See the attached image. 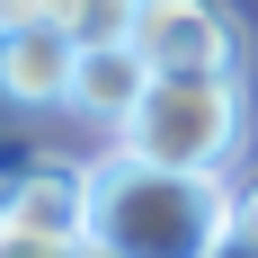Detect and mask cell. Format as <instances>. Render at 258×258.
Wrapping results in <instances>:
<instances>
[{"label": "cell", "instance_id": "obj_7", "mask_svg": "<svg viewBox=\"0 0 258 258\" xmlns=\"http://www.w3.org/2000/svg\"><path fill=\"white\" fill-rule=\"evenodd\" d=\"M134 9H143V0H45V27H62V36L89 53V45H125Z\"/></svg>", "mask_w": 258, "mask_h": 258}, {"label": "cell", "instance_id": "obj_10", "mask_svg": "<svg viewBox=\"0 0 258 258\" xmlns=\"http://www.w3.org/2000/svg\"><path fill=\"white\" fill-rule=\"evenodd\" d=\"M232 223H240V232L258 240V178H249V187H240V196H232Z\"/></svg>", "mask_w": 258, "mask_h": 258}, {"label": "cell", "instance_id": "obj_4", "mask_svg": "<svg viewBox=\"0 0 258 258\" xmlns=\"http://www.w3.org/2000/svg\"><path fill=\"white\" fill-rule=\"evenodd\" d=\"M80 45L62 27H18L0 36V107H72Z\"/></svg>", "mask_w": 258, "mask_h": 258}, {"label": "cell", "instance_id": "obj_3", "mask_svg": "<svg viewBox=\"0 0 258 258\" xmlns=\"http://www.w3.org/2000/svg\"><path fill=\"white\" fill-rule=\"evenodd\" d=\"M125 45L152 72H240V27L223 0H143Z\"/></svg>", "mask_w": 258, "mask_h": 258}, {"label": "cell", "instance_id": "obj_5", "mask_svg": "<svg viewBox=\"0 0 258 258\" xmlns=\"http://www.w3.org/2000/svg\"><path fill=\"white\" fill-rule=\"evenodd\" d=\"M0 223H18V232H45V240H89V169H27L9 178L0 196Z\"/></svg>", "mask_w": 258, "mask_h": 258}, {"label": "cell", "instance_id": "obj_1", "mask_svg": "<svg viewBox=\"0 0 258 258\" xmlns=\"http://www.w3.org/2000/svg\"><path fill=\"white\" fill-rule=\"evenodd\" d=\"M232 232V187L205 169H152L134 152L89 160V240L107 258H205Z\"/></svg>", "mask_w": 258, "mask_h": 258}, {"label": "cell", "instance_id": "obj_9", "mask_svg": "<svg viewBox=\"0 0 258 258\" xmlns=\"http://www.w3.org/2000/svg\"><path fill=\"white\" fill-rule=\"evenodd\" d=\"M18 27H45V0H0V36H18Z\"/></svg>", "mask_w": 258, "mask_h": 258}, {"label": "cell", "instance_id": "obj_8", "mask_svg": "<svg viewBox=\"0 0 258 258\" xmlns=\"http://www.w3.org/2000/svg\"><path fill=\"white\" fill-rule=\"evenodd\" d=\"M0 258H80V240H45V232H18V223H0Z\"/></svg>", "mask_w": 258, "mask_h": 258}, {"label": "cell", "instance_id": "obj_11", "mask_svg": "<svg viewBox=\"0 0 258 258\" xmlns=\"http://www.w3.org/2000/svg\"><path fill=\"white\" fill-rule=\"evenodd\" d=\"M205 258H258V240H249V232H240V223H232V232L214 240V249H205Z\"/></svg>", "mask_w": 258, "mask_h": 258}, {"label": "cell", "instance_id": "obj_2", "mask_svg": "<svg viewBox=\"0 0 258 258\" xmlns=\"http://www.w3.org/2000/svg\"><path fill=\"white\" fill-rule=\"evenodd\" d=\"M116 152L152 160V169L232 178L240 152H249V89H240V72H152L134 125L116 134Z\"/></svg>", "mask_w": 258, "mask_h": 258}, {"label": "cell", "instance_id": "obj_6", "mask_svg": "<svg viewBox=\"0 0 258 258\" xmlns=\"http://www.w3.org/2000/svg\"><path fill=\"white\" fill-rule=\"evenodd\" d=\"M143 89H152V62H143L134 45H89L80 53V80H72V116L125 134L134 107H143Z\"/></svg>", "mask_w": 258, "mask_h": 258}]
</instances>
